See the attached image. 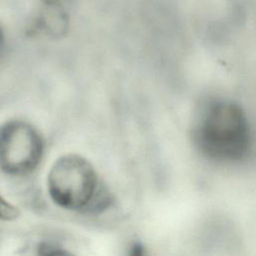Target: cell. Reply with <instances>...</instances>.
<instances>
[{
    "instance_id": "cell-3",
    "label": "cell",
    "mask_w": 256,
    "mask_h": 256,
    "mask_svg": "<svg viewBox=\"0 0 256 256\" xmlns=\"http://www.w3.org/2000/svg\"><path fill=\"white\" fill-rule=\"evenodd\" d=\"M44 142L27 122L8 121L0 126V168L10 175H25L40 163Z\"/></svg>"
},
{
    "instance_id": "cell-1",
    "label": "cell",
    "mask_w": 256,
    "mask_h": 256,
    "mask_svg": "<svg viewBox=\"0 0 256 256\" xmlns=\"http://www.w3.org/2000/svg\"><path fill=\"white\" fill-rule=\"evenodd\" d=\"M192 141L207 159L218 163L243 160L252 145V132L244 109L236 102L215 98L200 105L191 127Z\"/></svg>"
},
{
    "instance_id": "cell-2",
    "label": "cell",
    "mask_w": 256,
    "mask_h": 256,
    "mask_svg": "<svg viewBox=\"0 0 256 256\" xmlns=\"http://www.w3.org/2000/svg\"><path fill=\"white\" fill-rule=\"evenodd\" d=\"M47 187L50 198L67 210H84L100 195L99 179L92 164L76 154L59 157L51 166Z\"/></svg>"
},
{
    "instance_id": "cell-5",
    "label": "cell",
    "mask_w": 256,
    "mask_h": 256,
    "mask_svg": "<svg viewBox=\"0 0 256 256\" xmlns=\"http://www.w3.org/2000/svg\"><path fill=\"white\" fill-rule=\"evenodd\" d=\"M18 216V209L0 194V220H13Z\"/></svg>"
},
{
    "instance_id": "cell-6",
    "label": "cell",
    "mask_w": 256,
    "mask_h": 256,
    "mask_svg": "<svg viewBox=\"0 0 256 256\" xmlns=\"http://www.w3.org/2000/svg\"><path fill=\"white\" fill-rule=\"evenodd\" d=\"M4 46H5V39H4V35L2 30L0 29V59L2 57L3 51H4Z\"/></svg>"
},
{
    "instance_id": "cell-4",
    "label": "cell",
    "mask_w": 256,
    "mask_h": 256,
    "mask_svg": "<svg viewBox=\"0 0 256 256\" xmlns=\"http://www.w3.org/2000/svg\"><path fill=\"white\" fill-rule=\"evenodd\" d=\"M39 27L51 36H60L68 28V15L57 0H45L39 20Z\"/></svg>"
}]
</instances>
